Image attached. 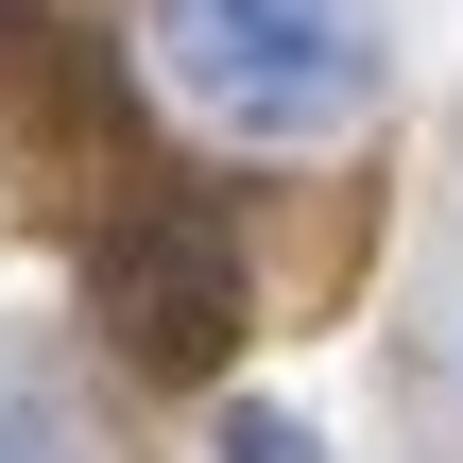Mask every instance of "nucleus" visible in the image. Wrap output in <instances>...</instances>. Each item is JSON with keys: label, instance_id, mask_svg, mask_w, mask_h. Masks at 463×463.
I'll list each match as a JSON object with an SVG mask.
<instances>
[{"label": "nucleus", "instance_id": "1", "mask_svg": "<svg viewBox=\"0 0 463 463\" xmlns=\"http://www.w3.org/2000/svg\"><path fill=\"white\" fill-rule=\"evenodd\" d=\"M137 52L223 137H326L378 103V0H137Z\"/></svg>", "mask_w": 463, "mask_h": 463}, {"label": "nucleus", "instance_id": "2", "mask_svg": "<svg viewBox=\"0 0 463 463\" xmlns=\"http://www.w3.org/2000/svg\"><path fill=\"white\" fill-rule=\"evenodd\" d=\"M0 463H103V447H86V412L52 378H0Z\"/></svg>", "mask_w": 463, "mask_h": 463}, {"label": "nucleus", "instance_id": "3", "mask_svg": "<svg viewBox=\"0 0 463 463\" xmlns=\"http://www.w3.org/2000/svg\"><path fill=\"white\" fill-rule=\"evenodd\" d=\"M223 463H326V430H292L275 395H223Z\"/></svg>", "mask_w": 463, "mask_h": 463}]
</instances>
